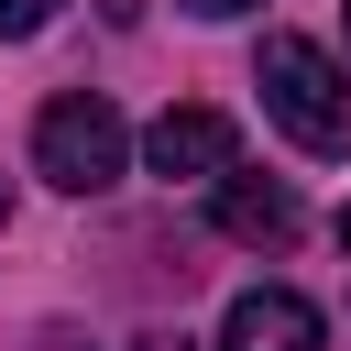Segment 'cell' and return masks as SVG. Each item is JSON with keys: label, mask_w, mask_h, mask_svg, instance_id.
<instances>
[{"label": "cell", "mask_w": 351, "mask_h": 351, "mask_svg": "<svg viewBox=\"0 0 351 351\" xmlns=\"http://www.w3.org/2000/svg\"><path fill=\"white\" fill-rule=\"evenodd\" d=\"M252 88H263V110L285 121L296 154H351V77L329 66V44H307V33H263Z\"/></svg>", "instance_id": "1"}, {"label": "cell", "mask_w": 351, "mask_h": 351, "mask_svg": "<svg viewBox=\"0 0 351 351\" xmlns=\"http://www.w3.org/2000/svg\"><path fill=\"white\" fill-rule=\"evenodd\" d=\"M329 340V318L296 296V285H252V296H230V318H219V351H318Z\"/></svg>", "instance_id": "4"}, {"label": "cell", "mask_w": 351, "mask_h": 351, "mask_svg": "<svg viewBox=\"0 0 351 351\" xmlns=\"http://www.w3.org/2000/svg\"><path fill=\"white\" fill-rule=\"evenodd\" d=\"M143 165L165 176V186H219L230 165H241V132H230V110H165L154 132H143Z\"/></svg>", "instance_id": "3"}, {"label": "cell", "mask_w": 351, "mask_h": 351, "mask_svg": "<svg viewBox=\"0 0 351 351\" xmlns=\"http://www.w3.org/2000/svg\"><path fill=\"white\" fill-rule=\"evenodd\" d=\"M143 351H197V340H176V329H154V340H143Z\"/></svg>", "instance_id": "8"}, {"label": "cell", "mask_w": 351, "mask_h": 351, "mask_svg": "<svg viewBox=\"0 0 351 351\" xmlns=\"http://www.w3.org/2000/svg\"><path fill=\"white\" fill-rule=\"evenodd\" d=\"M55 22V0H0V44H22V33H44Z\"/></svg>", "instance_id": "6"}, {"label": "cell", "mask_w": 351, "mask_h": 351, "mask_svg": "<svg viewBox=\"0 0 351 351\" xmlns=\"http://www.w3.org/2000/svg\"><path fill=\"white\" fill-rule=\"evenodd\" d=\"M208 208H219V230H230V241H252V252L296 241V186H285V176H241V165H230V176L208 186Z\"/></svg>", "instance_id": "5"}, {"label": "cell", "mask_w": 351, "mask_h": 351, "mask_svg": "<svg viewBox=\"0 0 351 351\" xmlns=\"http://www.w3.org/2000/svg\"><path fill=\"white\" fill-rule=\"evenodd\" d=\"M197 22H241V11H263V0H186Z\"/></svg>", "instance_id": "7"}, {"label": "cell", "mask_w": 351, "mask_h": 351, "mask_svg": "<svg viewBox=\"0 0 351 351\" xmlns=\"http://www.w3.org/2000/svg\"><path fill=\"white\" fill-rule=\"evenodd\" d=\"M121 165H132V132H121V110H110L99 88L44 99V121H33V176H44V186L99 197V186H121Z\"/></svg>", "instance_id": "2"}, {"label": "cell", "mask_w": 351, "mask_h": 351, "mask_svg": "<svg viewBox=\"0 0 351 351\" xmlns=\"http://www.w3.org/2000/svg\"><path fill=\"white\" fill-rule=\"evenodd\" d=\"M0 219H11V186H0Z\"/></svg>", "instance_id": "10"}, {"label": "cell", "mask_w": 351, "mask_h": 351, "mask_svg": "<svg viewBox=\"0 0 351 351\" xmlns=\"http://www.w3.org/2000/svg\"><path fill=\"white\" fill-rule=\"evenodd\" d=\"M340 252H351V208H340Z\"/></svg>", "instance_id": "9"}]
</instances>
